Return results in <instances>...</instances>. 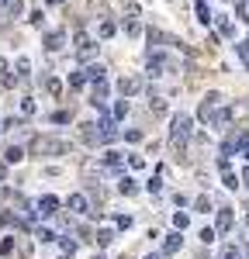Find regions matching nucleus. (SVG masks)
Here are the masks:
<instances>
[{
    "label": "nucleus",
    "mask_w": 249,
    "mask_h": 259,
    "mask_svg": "<svg viewBox=\"0 0 249 259\" xmlns=\"http://www.w3.org/2000/svg\"><path fill=\"white\" fill-rule=\"evenodd\" d=\"M190 132H194V118H190V114H173V121H170V142H173L177 152L187 145Z\"/></svg>",
    "instance_id": "1"
},
{
    "label": "nucleus",
    "mask_w": 249,
    "mask_h": 259,
    "mask_svg": "<svg viewBox=\"0 0 249 259\" xmlns=\"http://www.w3.org/2000/svg\"><path fill=\"white\" fill-rule=\"evenodd\" d=\"M28 152H35V156H62V152H69V142L35 135V139H31V145H28Z\"/></svg>",
    "instance_id": "2"
},
{
    "label": "nucleus",
    "mask_w": 249,
    "mask_h": 259,
    "mask_svg": "<svg viewBox=\"0 0 249 259\" xmlns=\"http://www.w3.org/2000/svg\"><path fill=\"white\" fill-rule=\"evenodd\" d=\"M73 49H76V59H94L97 56V41L90 38V35H76V41H73Z\"/></svg>",
    "instance_id": "3"
},
{
    "label": "nucleus",
    "mask_w": 249,
    "mask_h": 259,
    "mask_svg": "<svg viewBox=\"0 0 249 259\" xmlns=\"http://www.w3.org/2000/svg\"><path fill=\"white\" fill-rule=\"evenodd\" d=\"M114 139H118V128H114V118H111V114H104V118L97 121V142H104V145H111Z\"/></svg>",
    "instance_id": "4"
},
{
    "label": "nucleus",
    "mask_w": 249,
    "mask_h": 259,
    "mask_svg": "<svg viewBox=\"0 0 249 259\" xmlns=\"http://www.w3.org/2000/svg\"><path fill=\"white\" fill-rule=\"evenodd\" d=\"M38 214L42 218H52V214H59V197H52V194H45V197H38Z\"/></svg>",
    "instance_id": "5"
},
{
    "label": "nucleus",
    "mask_w": 249,
    "mask_h": 259,
    "mask_svg": "<svg viewBox=\"0 0 249 259\" xmlns=\"http://www.w3.org/2000/svg\"><path fill=\"white\" fill-rule=\"evenodd\" d=\"M62 45H66V31L56 28V31H45V52H59Z\"/></svg>",
    "instance_id": "6"
},
{
    "label": "nucleus",
    "mask_w": 249,
    "mask_h": 259,
    "mask_svg": "<svg viewBox=\"0 0 249 259\" xmlns=\"http://www.w3.org/2000/svg\"><path fill=\"white\" fill-rule=\"evenodd\" d=\"M66 207L76 211V214H90V200H87V194H73V197H66Z\"/></svg>",
    "instance_id": "7"
},
{
    "label": "nucleus",
    "mask_w": 249,
    "mask_h": 259,
    "mask_svg": "<svg viewBox=\"0 0 249 259\" xmlns=\"http://www.w3.org/2000/svg\"><path fill=\"white\" fill-rule=\"evenodd\" d=\"M118 90H121V97H132V94L142 90V80H139V76H121V80H118Z\"/></svg>",
    "instance_id": "8"
},
{
    "label": "nucleus",
    "mask_w": 249,
    "mask_h": 259,
    "mask_svg": "<svg viewBox=\"0 0 249 259\" xmlns=\"http://www.w3.org/2000/svg\"><path fill=\"white\" fill-rule=\"evenodd\" d=\"M90 104H94V107H104V104H107V80L94 83V97H90Z\"/></svg>",
    "instance_id": "9"
},
{
    "label": "nucleus",
    "mask_w": 249,
    "mask_h": 259,
    "mask_svg": "<svg viewBox=\"0 0 249 259\" xmlns=\"http://www.w3.org/2000/svg\"><path fill=\"white\" fill-rule=\"evenodd\" d=\"M180 245H184V239H180V232H170V235H166V242H163V252H177Z\"/></svg>",
    "instance_id": "10"
},
{
    "label": "nucleus",
    "mask_w": 249,
    "mask_h": 259,
    "mask_svg": "<svg viewBox=\"0 0 249 259\" xmlns=\"http://www.w3.org/2000/svg\"><path fill=\"white\" fill-rule=\"evenodd\" d=\"M24 156H28V149H21V145H11V149L4 152V162H21Z\"/></svg>",
    "instance_id": "11"
},
{
    "label": "nucleus",
    "mask_w": 249,
    "mask_h": 259,
    "mask_svg": "<svg viewBox=\"0 0 249 259\" xmlns=\"http://www.w3.org/2000/svg\"><path fill=\"white\" fill-rule=\"evenodd\" d=\"M69 87H73V90H83V87H87V69H76V73H69Z\"/></svg>",
    "instance_id": "12"
},
{
    "label": "nucleus",
    "mask_w": 249,
    "mask_h": 259,
    "mask_svg": "<svg viewBox=\"0 0 249 259\" xmlns=\"http://www.w3.org/2000/svg\"><path fill=\"white\" fill-rule=\"evenodd\" d=\"M232 228V207H222L218 211V232H228Z\"/></svg>",
    "instance_id": "13"
},
{
    "label": "nucleus",
    "mask_w": 249,
    "mask_h": 259,
    "mask_svg": "<svg viewBox=\"0 0 249 259\" xmlns=\"http://www.w3.org/2000/svg\"><path fill=\"white\" fill-rule=\"evenodd\" d=\"M104 73H107L104 66H90V69H87V83H101V80H107Z\"/></svg>",
    "instance_id": "14"
},
{
    "label": "nucleus",
    "mask_w": 249,
    "mask_h": 259,
    "mask_svg": "<svg viewBox=\"0 0 249 259\" xmlns=\"http://www.w3.org/2000/svg\"><path fill=\"white\" fill-rule=\"evenodd\" d=\"M118 190H121V194H128V197H132V194H139V183H135V180H132V177H124L121 183H118Z\"/></svg>",
    "instance_id": "15"
},
{
    "label": "nucleus",
    "mask_w": 249,
    "mask_h": 259,
    "mask_svg": "<svg viewBox=\"0 0 249 259\" xmlns=\"http://www.w3.org/2000/svg\"><path fill=\"white\" fill-rule=\"evenodd\" d=\"M124 31H128V35H132V38H139V35H142V24H139V21H135V14H132V18L124 21Z\"/></svg>",
    "instance_id": "16"
},
{
    "label": "nucleus",
    "mask_w": 249,
    "mask_h": 259,
    "mask_svg": "<svg viewBox=\"0 0 249 259\" xmlns=\"http://www.w3.org/2000/svg\"><path fill=\"white\" fill-rule=\"evenodd\" d=\"M97 35H101V38H111V35H114V21L104 18L101 24H97Z\"/></svg>",
    "instance_id": "17"
},
{
    "label": "nucleus",
    "mask_w": 249,
    "mask_h": 259,
    "mask_svg": "<svg viewBox=\"0 0 249 259\" xmlns=\"http://www.w3.org/2000/svg\"><path fill=\"white\" fill-rule=\"evenodd\" d=\"M24 11V0H7V18H18Z\"/></svg>",
    "instance_id": "18"
},
{
    "label": "nucleus",
    "mask_w": 249,
    "mask_h": 259,
    "mask_svg": "<svg viewBox=\"0 0 249 259\" xmlns=\"http://www.w3.org/2000/svg\"><path fill=\"white\" fill-rule=\"evenodd\" d=\"M218 31H222V35H225V38H235V24H232V21H218Z\"/></svg>",
    "instance_id": "19"
},
{
    "label": "nucleus",
    "mask_w": 249,
    "mask_h": 259,
    "mask_svg": "<svg viewBox=\"0 0 249 259\" xmlns=\"http://www.w3.org/2000/svg\"><path fill=\"white\" fill-rule=\"evenodd\" d=\"M124 114H128V100H118V104H114V111H111V118H114V121H121Z\"/></svg>",
    "instance_id": "20"
},
{
    "label": "nucleus",
    "mask_w": 249,
    "mask_h": 259,
    "mask_svg": "<svg viewBox=\"0 0 249 259\" xmlns=\"http://www.w3.org/2000/svg\"><path fill=\"white\" fill-rule=\"evenodd\" d=\"M31 114H35V100L24 97V100H21V118H31Z\"/></svg>",
    "instance_id": "21"
},
{
    "label": "nucleus",
    "mask_w": 249,
    "mask_h": 259,
    "mask_svg": "<svg viewBox=\"0 0 249 259\" xmlns=\"http://www.w3.org/2000/svg\"><path fill=\"white\" fill-rule=\"evenodd\" d=\"M111 242H114V232L111 228H101L97 232V245H111Z\"/></svg>",
    "instance_id": "22"
},
{
    "label": "nucleus",
    "mask_w": 249,
    "mask_h": 259,
    "mask_svg": "<svg viewBox=\"0 0 249 259\" xmlns=\"http://www.w3.org/2000/svg\"><path fill=\"white\" fill-rule=\"evenodd\" d=\"M218 259H242V249H235V245H225Z\"/></svg>",
    "instance_id": "23"
},
{
    "label": "nucleus",
    "mask_w": 249,
    "mask_h": 259,
    "mask_svg": "<svg viewBox=\"0 0 249 259\" xmlns=\"http://www.w3.org/2000/svg\"><path fill=\"white\" fill-rule=\"evenodd\" d=\"M197 21H201V24H211V11H208V4H197Z\"/></svg>",
    "instance_id": "24"
},
{
    "label": "nucleus",
    "mask_w": 249,
    "mask_h": 259,
    "mask_svg": "<svg viewBox=\"0 0 249 259\" xmlns=\"http://www.w3.org/2000/svg\"><path fill=\"white\" fill-rule=\"evenodd\" d=\"M7 252H14V239H11V235L0 239V256H7Z\"/></svg>",
    "instance_id": "25"
},
{
    "label": "nucleus",
    "mask_w": 249,
    "mask_h": 259,
    "mask_svg": "<svg viewBox=\"0 0 249 259\" xmlns=\"http://www.w3.org/2000/svg\"><path fill=\"white\" fill-rule=\"evenodd\" d=\"M35 235H38V242H56V232L52 228H38Z\"/></svg>",
    "instance_id": "26"
},
{
    "label": "nucleus",
    "mask_w": 249,
    "mask_h": 259,
    "mask_svg": "<svg viewBox=\"0 0 249 259\" xmlns=\"http://www.w3.org/2000/svg\"><path fill=\"white\" fill-rule=\"evenodd\" d=\"M45 87H49V94H52V97H59V94H62V83L59 80H45Z\"/></svg>",
    "instance_id": "27"
},
{
    "label": "nucleus",
    "mask_w": 249,
    "mask_h": 259,
    "mask_svg": "<svg viewBox=\"0 0 249 259\" xmlns=\"http://www.w3.org/2000/svg\"><path fill=\"white\" fill-rule=\"evenodd\" d=\"M235 11H239V18H242V21H249V0H239Z\"/></svg>",
    "instance_id": "28"
},
{
    "label": "nucleus",
    "mask_w": 249,
    "mask_h": 259,
    "mask_svg": "<svg viewBox=\"0 0 249 259\" xmlns=\"http://www.w3.org/2000/svg\"><path fill=\"white\" fill-rule=\"evenodd\" d=\"M149 190H152V194H159V190H163V177H159V173L149 180Z\"/></svg>",
    "instance_id": "29"
},
{
    "label": "nucleus",
    "mask_w": 249,
    "mask_h": 259,
    "mask_svg": "<svg viewBox=\"0 0 249 259\" xmlns=\"http://www.w3.org/2000/svg\"><path fill=\"white\" fill-rule=\"evenodd\" d=\"M159 41H163V35L152 28V31H149V49H159Z\"/></svg>",
    "instance_id": "30"
},
{
    "label": "nucleus",
    "mask_w": 249,
    "mask_h": 259,
    "mask_svg": "<svg viewBox=\"0 0 249 259\" xmlns=\"http://www.w3.org/2000/svg\"><path fill=\"white\" fill-rule=\"evenodd\" d=\"M124 139H128V142H142V132H139V128H128Z\"/></svg>",
    "instance_id": "31"
},
{
    "label": "nucleus",
    "mask_w": 249,
    "mask_h": 259,
    "mask_svg": "<svg viewBox=\"0 0 249 259\" xmlns=\"http://www.w3.org/2000/svg\"><path fill=\"white\" fill-rule=\"evenodd\" d=\"M239 56H242V62H246V69H249V38L239 45Z\"/></svg>",
    "instance_id": "32"
},
{
    "label": "nucleus",
    "mask_w": 249,
    "mask_h": 259,
    "mask_svg": "<svg viewBox=\"0 0 249 259\" xmlns=\"http://www.w3.org/2000/svg\"><path fill=\"white\" fill-rule=\"evenodd\" d=\"M28 69H31V62L21 56V59H18V73H21V76H28Z\"/></svg>",
    "instance_id": "33"
},
{
    "label": "nucleus",
    "mask_w": 249,
    "mask_h": 259,
    "mask_svg": "<svg viewBox=\"0 0 249 259\" xmlns=\"http://www.w3.org/2000/svg\"><path fill=\"white\" fill-rule=\"evenodd\" d=\"M128 166H132V169H142L145 159H142V156H128Z\"/></svg>",
    "instance_id": "34"
},
{
    "label": "nucleus",
    "mask_w": 249,
    "mask_h": 259,
    "mask_svg": "<svg viewBox=\"0 0 249 259\" xmlns=\"http://www.w3.org/2000/svg\"><path fill=\"white\" fill-rule=\"evenodd\" d=\"M114 225H118V228H132V218H128V214H118Z\"/></svg>",
    "instance_id": "35"
},
{
    "label": "nucleus",
    "mask_w": 249,
    "mask_h": 259,
    "mask_svg": "<svg viewBox=\"0 0 249 259\" xmlns=\"http://www.w3.org/2000/svg\"><path fill=\"white\" fill-rule=\"evenodd\" d=\"M187 221H190V218H187L184 211H180V214H173V225H177V228H187Z\"/></svg>",
    "instance_id": "36"
},
{
    "label": "nucleus",
    "mask_w": 249,
    "mask_h": 259,
    "mask_svg": "<svg viewBox=\"0 0 249 259\" xmlns=\"http://www.w3.org/2000/svg\"><path fill=\"white\" fill-rule=\"evenodd\" d=\"M225 187H228V190H235V187H239V180L232 177V173H228V169H225Z\"/></svg>",
    "instance_id": "37"
},
{
    "label": "nucleus",
    "mask_w": 249,
    "mask_h": 259,
    "mask_svg": "<svg viewBox=\"0 0 249 259\" xmlns=\"http://www.w3.org/2000/svg\"><path fill=\"white\" fill-rule=\"evenodd\" d=\"M52 121H56V124H66V121H69V114H66V111H56V114H52Z\"/></svg>",
    "instance_id": "38"
},
{
    "label": "nucleus",
    "mask_w": 249,
    "mask_h": 259,
    "mask_svg": "<svg viewBox=\"0 0 249 259\" xmlns=\"http://www.w3.org/2000/svg\"><path fill=\"white\" fill-rule=\"evenodd\" d=\"M0 83H4V87H14V83H18V76H11V73H4V76H0Z\"/></svg>",
    "instance_id": "39"
},
{
    "label": "nucleus",
    "mask_w": 249,
    "mask_h": 259,
    "mask_svg": "<svg viewBox=\"0 0 249 259\" xmlns=\"http://www.w3.org/2000/svg\"><path fill=\"white\" fill-rule=\"evenodd\" d=\"M194 207H197V211H208V207H211V200H208V197H197V204H194Z\"/></svg>",
    "instance_id": "40"
},
{
    "label": "nucleus",
    "mask_w": 249,
    "mask_h": 259,
    "mask_svg": "<svg viewBox=\"0 0 249 259\" xmlns=\"http://www.w3.org/2000/svg\"><path fill=\"white\" fill-rule=\"evenodd\" d=\"M4 73H7V59H0V76H4Z\"/></svg>",
    "instance_id": "41"
},
{
    "label": "nucleus",
    "mask_w": 249,
    "mask_h": 259,
    "mask_svg": "<svg viewBox=\"0 0 249 259\" xmlns=\"http://www.w3.org/2000/svg\"><path fill=\"white\" fill-rule=\"evenodd\" d=\"M0 14H7V0H0Z\"/></svg>",
    "instance_id": "42"
},
{
    "label": "nucleus",
    "mask_w": 249,
    "mask_h": 259,
    "mask_svg": "<svg viewBox=\"0 0 249 259\" xmlns=\"http://www.w3.org/2000/svg\"><path fill=\"white\" fill-rule=\"evenodd\" d=\"M242 183H246V187H249V169H246V173H242Z\"/></svg>",
    "instance_id": "43"
},
{
    "label": "nucleus",
    "mask_w": 249,
    "mask_h": 259,
    "mask_svg": "<svg viewBox=\"0 0 249 259\" xmlns=\"http://www.w3.org/2000/svg\"><path fill=\"white\" fill-rule=\"evenodd\" d=\"M45 4H62V0H45Z\"/></svg>",
    "instance_id": "44"
},
{
    "label": "nucleus",
    "mask_w": 249,
    "mask_h": 259,
    "mask_svg": "<svg viewBox=\"0 0 249 259\" xmlns=\"http://www.w3.org/2000/svg\"><path fill=\"white\" fill-rule=\"evenodd\" d=\"M194 4H208V0H194Z\"/></svg>",
    "instance_id": "45"
},
{
    "label": "nucleus",
    "mask_w": 249,
    "mask_h": 259,
    "mask_svg": "<svg viewBox=\"0 0 249 259\" xmlns=\"http://www.w3.org/2000/svg\"><path fill=\"white\" fill-rule=\"evenodd\" d=\"M242 156H246V159H249V149H246V152H242Z\"/></svg>",
    "instance_id": "46"
},
{
    "label": "nucleus",
    "mask_w": 249,
    "mask_h": 259,
    "mask_svg": "<svg viewBox=\"0 0 249 259\" xmlns=\"http://www.w3.org/2000/svg\"><path fill=\"white\" fill-rule=\"evenodd\" d=\"M145 259H159V256H145Z\"/></svg>",
    "instance_id": "47"
},
{
    "label": "nucleus",
    "mask_w": 249,
    "mask_h": 259,
    "mask_svg": "<svg viewBox=\"0 0 249 259\" xmlns=\"http://www.w3.org/2000/svg\"><path fill=\"white\" fill-rule=\"evenodd\" d=\"M94 259H104V256H94Z\"/></svg>",
    "instance_id": "48"
}]
</instances>
